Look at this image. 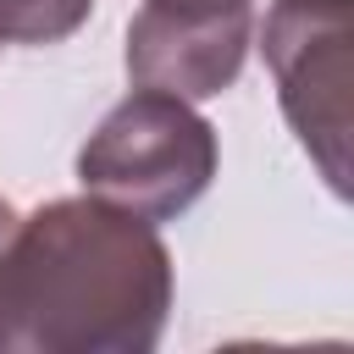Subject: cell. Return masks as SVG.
<instances>
[{"label":"cell","mask_w":354,"mask_h":354,"mask_svg":"<svg viewBox=\"0 0 354 354\" xmlns=\"http://www.w3.org/2000/svg\"><path fill=\"white\" fill-rule=\"evenodd\" d=\"M254 44V6H166L144 0L127 22V77L133 88H160L177 100H216L238 83Z\"/></svg>","instance_id":"obj_4"},{"label":"cell","mask_w":354,"mask_h":354,"mask_svg":"<svg viewBox=\"0 0 354 354\" xmlns=\"http://www.w3.org/2000/svg\"><path fill=\"white\" fill-rule=\"evenodd\" d=\"M11 227H17V210L0 199V249H6V238H11Z\"/></svg>","instance_id":"obj_6"},{"label":"cell","mask_w":354,"mask_h":354,"mask_svg":"<svg viewBox=\"0 0 354 354\" xmlns=\"http://www.w3.org/2000/svg\"><path fill=\"white\" fill-rule=\"evenodd\" d=\"M88 11L94 0H0V44H61Z\"/></svg>","instance_id":"obj_5"},{"label":"cell","mask_w":354,"mask_h":354,"mask_svg":"<svg viewBox=\"0 0 354 354\" xmlns=\"http://www.w3.org/2000/svg\"><path fill=\"white\" fill-rule=\"evenodd\" d=\"M348 44L354 0H271L260 22L277 105L337 199H348Z\"/></svg>","instance_id":"obj_3"},{"label":"cell","mask_w":354,"mask_h":354,"mask_svg":"<svg viewBox=\"0 0 354 354\" xmlns=\"http://www.w3.org/2000/svg\"><path fill=\"white\" fill-rule=\"evenodd\" d=\"M171 288L155 221L94 194L50 199L0 249V354H149Z\"/></svg>","instance_id":"obj_1"},{"label":"cell","mask_w":354,"mask_h":354,"mask_svg":"<svg viewBox=\"0 0 354 354\" xmlns=\"http://www.w3.org/2000/svg\"><path fill=\"white\" fill-rule=\"evenodd\" d=\"M166 6H254V0H166Z\"/></svg>","instance_id":"obj_7"},{"label":"cell","mask_w":354,"mask_h":354,"mask_svg":"<svg viewBox=\"0 0 354 354\" xmlns=\"http://www.w3.org/2000/svg\"><path fill=\"white\" fill-rule=\"evenodd\" d=\"M221 166L216 127L194 111V100L133 88L122 105L100 116V127L77 149V183L83 194L133 210L144 221H177L194 210Z\"/></svg>","instance_id":"obj_2"}]
</instances>
